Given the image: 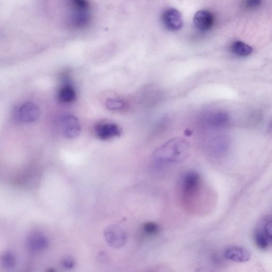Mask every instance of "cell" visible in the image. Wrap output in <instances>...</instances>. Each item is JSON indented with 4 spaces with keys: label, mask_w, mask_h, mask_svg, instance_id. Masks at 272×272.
I'll list each match as a JSON object with an SVG mask.
<instances>
[{
    "label": "cell",
    "mask_w": 272,
    "mask_h": 272,
    "mask_svg": "<svg viewBox=\"0 0 272 272\" xmlns=\"http://www.w3.org/2000/svg\"><path fill=\"white\" fill-rule=\"evenodd\" d=\"M189 148V144L186 140L174 138L155 151L153 159L160 163H180L188 157Z\"/></svg>",
    "instance_id": "obj_1"
},
{
    "label": "cell",
    "mask_w": 272,
    "mask_h": 272,
    "mask_svg": "<svg viewBox=\"0 0 272 272\" xmlns=\"http://www.w3.org/2000/svg\"><path fill=\"white\" fill-rule=\"evenodd\" d=\"M202 186V180L199 174L194 171L184 173L179 182V190L182 200L189 204L199 197Z\"/></svg>",
    "instance_id": "obj_2"
},
{
    "label": "cell",
    "mask_w": 272,
    "mask_h": 272,
    "mask_svg": "<svg viewBox=\"0 0 272 272\" xmlns=\"http://www.w3.org/2000/svg\"><path fill=\"white\" fill-rule=\"evenodd\" d=\"M59 124L63 135L67 138H77L81 131L79 120L72 114L64 113L59 118Z\"/></svg>",
    "instance_id": "obj_3"
},
{
    "label": "cell",
    "mask_w": 272,
    "mask_h": 272,
    "mask_svg": "<svg viewBox=\"0 0 272 272\" xmlns=\"http://www.w3.org/2000/svg\"><path fill=\"white\" fill-rule=\"evenodd\" d=\"M104 236L107 244L114 248H122L125 245L127 235L121 227L111 225L105 228Z\"/></svg>",
    "instance_id": "obj_4"
},
{
    "label": "cell",
    "mask_w": 272,
    "mask_h": 272,
    "mask_svg": "<svg viewBox=\"0 0 272 272\" xmlns=\"http://www.w3.org/2000/svg\"><path fill=\"white\" fill-rule=\"evenodd\" d=\"M40 113V108L37 104L32 102H27L18 108L16 116L19 122L29 124L36 121Z\"/></svg>",
    "instance_id": "obj_5"
},
{
    "label": "cell",
    "mask_w": 272,
    "mask_h": 272,
    "mask_svg": "<svg viewBox=\"0 0 272 272\" xmlns=\"http://www.w3.org/2000/svg\"><path fill=\"white\" fill-rule=\"evenodd\" d=\"M229 122V116L226 112L220 111L207 113L203 118L204 125L213 128H224Z\"/></svg>",
    "instance_id": "obj_6"
},
{
    "label": "cell",
    "mask_w": 272,
    "mask_h": 272,
    "mask_svg": "<svg viewBox=\"0 0 272 272\" xmlns=\"http://www.w3.org/2000/svg\"><path fill=\"white\" fill-rule=\"evenodd\" d=\"M95 132L98 138L106 140L119 137L122 134V130L114 123H104L97 125L95 127Z\"/></svg>",
    "instance_id": "obj_7"
},
{
    "label": "cell",
    "mask_w": 272,
    "mask_h": 272,
    "mask_svg": "<svg viewBox=\"0 0 272 272\" xmlns=\"http://www.w3.org/2000/svg\"><path fill=\"white\" fill-rule=\"evenodd\" d=\"M162 18L163 24L170 30H178L182 26L181 14L176 9L171 8L166 10Z\"/></svg>",
    "instance_id": "obj_8"
},
{
    "label": "cell",
    "mask_w": 272,
    "mask_h": 272,
    "mask_svg": "<svg viewBox=\"0 0 272 272\" xmlns=\"http://www.w3.org/2000/svg\"><path fill=\"white\" fill-rule=\"evenodd\" d=\"M26 245L30 251L40 252L48 248L49 241L47 237L43 234L34 232L28 237Z\"/></svg>",
    "instance_id": "obj_9"
},
{
    "label": "cell",
    "mask_w": 272,
    "mask_h": 272,
    "mask_svg": "<svg viewBox=\"0 0 272 272\" xmlns=\"http://www.w3.org/2000/svg\"><path fill=\"white\" fill-rule=\"evenodd\" d=\"M214 17L209 11L201 10L195 15L193 23L196 27L201 31L210 29L214 24Z\"/></svg>",
    "instance_id": "obj_10"
},
{
    "label": "cell",
    "mask_w": 272,
    "mask_h": 272,
    "mask_svg": "<svg viewBox=\"0 0 272 272\" xmlns=\"http://www.w3.org/2000/svg\"><path fill=\"white\" fill-rule=\"evenodd\" d=\"M224 255L227 259L239 263L247 262L251 256L247 250L237 246L227 248L225 250Z\"/></svg>",
    "instance_id": "obj_11"
},
{
    "label": "cell",
    "mask_w": 272,
    "mask_h": 272,
    "mask_svg": "<svg viewBox=\"0 0 272 272\" xmlns=\"http://www.w3.org/2000/svg\"><path fill=\"white\" fill-rule=\"evenodd\" d=\"M92 18L89 13H74L69 20V26L74 29H81L89 27Z\"/></svg>",
    "instance_id": "obj_12"
},
{
    "label": "cell",
    "mask_w": 272,
    "mask_h": 272,
    "mask_svg": "<svg viewBox=\"0 0 272 272\" xmlns=\"http://www.w3.org/2000/svg\"><path fill=\"white\" fill-rule=\"evenodd\" d=\"M77 93L73 87L70 84L62 85L58 93L59 101L63 103H70L76 99Z\"/></svg>",
    "instance_id": "obj_13"
},
{
    "label": "cell",
    "mask_w": 272,
    "mask_h": 272,
    "mask_svg": "<svg viewBox=\"0 0 272 272\" xmlns=\"http://www.w3.org/2000/svg\"><path fill=\"white\" fill-rule=\"evenodd\" d=\"M231 50L235 55L241 57H248L253 52L251 47L240 41L234 42L231 46Z\"/></svg>",
    "instance_id": "obj_14"
},
{
    "label": "cell",
    "mask_w": 272,
    "mask_h": 272,
    "mask_svg": "<svg viewBox=\"0 0 272 272\" xmlns=\"http://www.w3.org/2000/svg\"><path fill=\"white\" fill-rule=\"evenodd\" d=\"M75 13H89L91 6L89 0H69Z\"/></svg>",
    "instance_id": "obj_15"
},
{
    "label": "cell",
    "mask_w": 272,
    "mask_h": 272,
    "mask_svg": "<svg viewBox=\"0 0 272 272\" xmlns=\"http://www.w3.org/2000/svg\"><path fill=\"white\" fill-rule=\"evenodd\" d=\"M1 263L5 267L8 269L14 268L16 263L15 254L10 250L5 252L1 257Z\"/></svg>",
    "instance_id": "obj_16"
},
{
    "label": "cell",
    "mask_w": 272,
    "mask_h": 272,
    "mask_svg": "<svg viewBox=\"0 0 272 272\" xmlns=\"http://www.w3.org/2000/svg\"><path fill=\"white\" fill-rule=\"evenodd\" d=\"M269 238L264 231H258L255 234V242L256 246L261 249H265L269 246Z\"/></svg>",
    "instance_id": "obj_17"
},
{
    "label": "cell",
    "mask_w": 272,
    "mask_h": 272,
    "mask_svg": "<svg viewBox=\"0 0 272 272\" xmlns=\"http://www.w3.org/2000/svg\"><path fill=\"white\" fill-rule=\"evenodd\" d=\"M106 106L108 109L112 111H121L126 108V104L123 100L111 99L107 100Z\"/></svg>",
    "instance_id": "obj_18"
},
{
    "label": "cell",
    "mask_w": 272,
    "mask_h": 272,
    "mask_svg": "<svg viewBox=\"0 0 272 272\" xmlns=\"http://www.w3.org/2000/svg\"><path fill=\"white\" fill-rule=\"evenodd\" d=\"M143 230L145 235L149 236H153L159 232V226L154 222H146L143 226Z\"/></svg>",
    "instance_id": "obj_19"
},
{
    "label": "cell",
    "mask_w": 272,
    "mask_h": 272,
    "mask_svg": "<svg viewBox=\"0 0 272 272\" xmlns=\"http://www.w3.org/2000/svg\"><path fill=\"white\" fill-rule=\"evenodd\" d=\"M262 0H244V7L248 9L252 10L258 8L262 5Z\"/></svg>",
    "instance_id": "obj_20"
},
{
    "label": "cell",
    "mask_w": 272,
    "mask_h": 272,
    "mask_svg": "<svg viewBox=\"0 0 272 272\" xmlns=\"http://www.w3.org/2000/svg\"><path fill=\"white\" fill-rule=\"evenodd\" d=\"M61 264L64 268L70 269L74 267L75 261L71 257H66L62 259Z\"/></svg>",
    "instance_id": "obj_21"
},
{
    "label": "cell",
    "mask_w": 272,
    "mask_h": 272,
    "mask_svg": "<svg viewBox=\"0 0 272 272\" xmlns=\"http://www.w3.org/2000/svg\"><path fill=\"white\" fill-rule=\"evenodd\" d=\"M264 231L270 241L272 243V220L268 222L265 225Z\"/></svg>",
    "instance_id": "obj_22"
},
{
    "label": "cell",
    "mask_w": 272,
    "mask_h": 272,
    "mask_svg": "<svg viewBox=\"0 0 272 272\" xmlns=\"http://www.w3.org/2000/svg\"><path fill=\"white\" fill-rule=\"evenodd\" d=\"M99 259L101 262H104L107 259L106 256L103 253H101V254L99 255Z\"/></svg>",
    "instance_id": "obj_23"
}]
</instances>
